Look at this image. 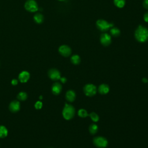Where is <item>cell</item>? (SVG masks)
I'll use <instances>...</instances> for the list:
<instances>
[{"instance_id":"4fadbf2b","label":"cell","mask_w":148,"mask_h":148,"mask_svg":"<svg viewBox=\"0 0 148 148\" xmlns=\"http://www.w3.org/2000/svg\"><path fill=\"white\" fill-rule=\"evenodd\" d=\"M76 93L72 90H68V91H67L65 94V98L70 102H74L76 99Z\"/></svg>"},{"instance_id":"9a60e30c","label":"cell","mask_w":148,"mask_h":148,"mask_svg":"<svg viewBox=\"0 0 148 148\" xmlns=\"http://www.w3.org/2000/svg\"><path fill=\"white\" fill-rule=\"evenodd\" d=\"M8 130L4 125H0V138H4L8 135Z\"/></svg>"},{"instance_id":"603a6c76","label":"cell","mask_w":148,"mask_h":148,"mask_svg":"<svg viewBox=\"0 0 148 148\" xmlns=\"http://www.w3.org/2000/svg\"><path fill=\"white\" fill-rule=\"evenodd\" d=\"M17 98L20 101H25L27 98V94L25 92H20L18 94Z\"/></svg>"},{"instance_id":"8fae6325","label":"cell","mask_w":148,"mask_h":148,"mask_svg":"<svg viewBox=\"0 0 148 148\" xmlns=\"http://www.w3.org/2000/svg\"><path fill=\"white\" fill-rule=\"evenodd\" d=\"M30 77V75L27 71H22L19 75V80L21 83H26L28 82Z\"/></svg>"},{"instance_id":"ba28073f","label":"cell","mask_w":148,"mask_h":148,"mask_svg":"<svg viewBox=\"0 0 148 148\" xmlns=\"http://www.w3.org/2000/svg\"><path fill=\"white\" fill-rule=\"evenodd\" d=\"M48 76L50 79L54 81L60 80L61 78V74L60 71L55 68L50 69L48 71Z\"/></svg>"},{"instance_id":"ffe728a7","label":"cell","mask_w":148,"mask_h":148,"mask_svg":"<svg viewBox=\"0 0 148 148\" xmlns=\"http://www.w3.org/2000/svg\"><path fill=\"white\" fill-rule=\"evenodd\" d=\"M110 34L114 37H118L120 35V31L117 27H112L110 30Z\"/></svg>"},{"instance_id":"7c38bea8","label":"cell","mask_w":148,"mask_h":148,"mask_svg":"<svg viewBox=\"0 0 148 148\" xmlns=\"http://www.w3.org/2000/svg\"><path fill=\"white\" fill-rule=\"evenodd\" d=\"M62 90V86L59 82L55 83L52 87V93L55 95H59Z\"/></svg>"},{"instance_id":"8992f818","label":"cell","mask_w":148,"mask_h":148,"mask_svg":"<svg viewBox=\"0 0 148 148\" xmlns=\"http://www.w3.org/2000/svg\"><path fill=\"white\" fill-rule=\"evenodd\" d=\"M25 7L27 11L30 12H35L38 10V7L34 0H28L25 5Z\"/></svg>"},{"instance_id":"d6986e66","label":"cell","mask_w":148,"mask_h":148,"mask_svg":"<svg viewBox=\"0 0 148 148\" xmlns=\"http://www.w3.org/2000/svg\"><path fill=\"white\" fill-rule=\"evenodd\" d=\"M113 3L119 8H122L125 4V0H113Z\"/></svg>"},{"instance_id":"f1b7e54d","label":"cell","mask_w":148,"mask_h":148,"mask_svg":"<svg viewBox=\"0 0 148 148\" xmlns=\"http://www.w3.org/2000/svg\"><path fill=\"white\" fill-rule=\"evenodd\" d=\"M142 82H143V83H147L148 82V80H147V78H143V79H142Z\"/></svg>"},{"instance_id":"5b68a950","label":"cell","mask_w":148,"mask_h":148,"mask_svg":"<svg viewBox=\"0 0 148 148\" xmlns=\"http://www.w3.org/2000/svg\"><path fill=\"white\" fill-rule=\"evenodd\" d=\"M93 143L98 148H105L108 145V142L103 136H96L93 139Z\"/></svg>"},{"instance_id":"d4e9b609","label":"cell","mask_w":148,"mask_h":148,"mask_svg":"<svg viewBox=\"0 0 148 148\" xmlns=\"http://www.w3.org/2000/svg\"><path fill=\"white\" fill-rule=\"evenodd\" d=\"M143 6L145 9L148 10V0H144L143 2Z\"/></svg>"},{"instance_id":"277c9868","label":"cell","mask_w":148,"mask_h":148,"mask_svg":"<svg viewBox=\"0 0 148 148\" xmlns=\"http://www.w3.org/2000/svg\"><path fill=\"white\" fill-rule=\"evenodd\" d=\"M97 87L93 84H87L83 87L85 94L87 97H93L97 93Z\"/></svg>"},{"instance_id":"52a82bcc","label":"cell","mask_w":148,"mask_h":148,"mask_svg":"<svg viewBox=\"0 0 148 148\" xmlns=\"http://www.w3.org/2000/svg\"><path fill=\"white\" fill-rule=\"evenodd\" d=\"M100 42L104 46H108L112 42V38L109 34L104 33L100 36Z\"/></svg>"},{"instance_id":"7a4b0ae2","label":"cell","mask_w":148,"mask_h":148,"mask_svg":"<svg viewBox=\"0 0 148 148\" xmlns=\"http://www.w3.org/2000/svg\"><path fill=\"white\" fill-rule=\"evenodd\" d=\"M75 115V108L72 105L65 104L64 107V109L63 110V117L67 120H70L74 117Z\"/></svg>"},{"instance_id":"44dd1931","label":"cell","mask_w":148,"mask_h":148,"mask_svg":"<svg viewBox=\"0 0 148 148\" xmlns=\"http://www.w3.org/2000/svg\"><path fill=\"white\" fill-rule=\"evenodd\" d=\"M78 115L79 117H82V118H85L87 116H89V113H87V110H86L84 109H80L78 110Z\"/></svg>"},{"instance_id":"30bf717a","label":"cell","mask_w":148,"mask_h":148,"mask_svg":"<svg viewBox=\"0 0 148 148\" xmlns=\"http://www.w3.org/2000/svg\"><path fill=\"white\" fill-rule=\"evenodd\" d=\"M9 108L12 112L15 113L18 112L20 108V102L18 101H13L10 104Z\"/></svg>"},{"instance_id":"484cf974","label":"cell","mask_w":148,"mask_h":148,"mask_svg":"<svg viewBox=\"0 0 148 148\" xmlns=\"http://www.w3.org/2000/svg\"><path fill=\"white\" fill-rule=\"evenodd\" d=\"M143 19L145 22L148 23V12H146L143 16Z\"/></svg>"},{"instance_id":"83f0119b","label":"cell","mask_w":148,"mask_h":148,"mask_svg":"<svg viewBox=\"0 0 148 148\" xmlns=\"http://www.w3.org/2000/svg\"><path fill=\"white\" fill-rule=\"evenodd\" d=\"M18 80H16V79H13V80H12V85L16 86V85H18Z\"/></svg>"},{"instance_id":"4316f807","label":"cell","mask_w":148,"mask_h":148,"mask_svg":"<svg viewBox=\"0 0 148 148\" xmlns=\"http://www.w3.org/2000/svg\"><path fill=\"white\" fill-rule=\"evenodd\" d=\"M60 80H61V82L63 83H66V82L67 81V78H65V77H63V78L61 77V78H60Z\"/></svg>"},{"instance_id":"9c48e42d","label":"cell","mask_w":148,"mask_h":148,"mask_svg":"<svg viewBox=\"0 0 148 148\" xmlns=\"http://www.w3.org/2000/svg\"><path fill=\"white\" fill-rule=\"evenodd\" d=\"M59 52L61 56L67 57H69L71 55L72 50L69 46L64 45L59 47Z\"/></svg>"},{"instance_id":"cb8c5ba5","label":"cell","mask_w":148,"mask_h":148,"mask_svg":"<svg viewBox=\"0 0 148 148\" xmlns=\"http://www.w3.org/2000/svg\"><path fill=\"white\" fill-rule=\"evenodd\" d=\"M42 107V102L41 101H37L35 104V108L37 109H41Z\"/></svg>"},{"instance_id":"7402d4cb","label":"cell","mask_w":148,"mask_h":148,"mask_svg":"<svg viewBox=\"0 0 148 148\" xmlns=\"http://www.w3.org/2000/svg\"><path fill=\"white\" fill-rule=\"evenodd\" d=\"M89 116H90V117L91 118V119L94 122H97L99 121L100 119V117L95 112H91L90 114L89 115Z\"/></svg>"},{"instance_id":"ac0fdd59","label":"cell","mask_w":148,"mask_h":148,"mask_svg":"<svg viewBox=\"0 0 148 148\" xmlns=\"http://www.w3.org/2000/svg\"><path fill=\"white\" fill-rule=\"evenodd\" d=\"M44 19V16L41 14H37L34 16V20L35 22V23L38 24H41L43 22Z\"/></svg>"},{"instance_id":"6da1fadb","label":"cell","mask_w":148,"mask_h":148,"mask_svg":"<svg viewBox=\"0 0 148 148\" xmlns=\"http://www.w3.org/2000/svg\"><path fill=\"white\" fill-rule=\"evenodd\" d=\"M135 38L140 43L146 42L148 40V29L143 26H139L135 31Z\"/></svg>"},{"instance_id":"4dcf8cb0","label":"cell","mask_w":148,"mask_h":148,"mask_svg":"<svg viewBox=\"0 0 148 148\" xmlns=\"http://www.w3.org/2000/svg\"><path fill=\"white\" fill-rule=\"evenodd\" d=\"M40 99H42V96H41V97H40Z\"/></svg>"},{"instance_id":"5bb4252c","label":"cell","mask_w":148,"mask_h":148,"mask_svg":"<svg viewBox=\"0 0 148 148\" xmlns=\"http://www.w3.org/2000/svg\"><path fill=\"white\" fill-rule=\"evenodd\" d=\"M98 91L99 93L102 95L106 94L109 91V86L106 84H101L99 86Z\"/></svg>"},{"instance_id":"f546056e","label":"cell","mask_w":148,"mask_h":148,"mask_svg":"<svg viewBox=\"0 0 148 148\" xmlns=\"http://www.w3.org/2000/svg\"><path fill=\"white\" fill-rule=\"evenodd\" d=\"M59 1H65V0H59Z\"/></svg>"},{"instance_id":"2e32d148","label":"cell","mask_w":148,"mask_h":148,"mask_svg":"<svg viewBox=\"0 0 148 148\" xmlns=\"http://www.w3.org/2000/svg\"><path fill=\"white\" fill-rule=\"evenodd\" d=\"M81 61V59L79 55H73L71 57V62L74 64V65H78L80 64Z\"/></svg>"},{"instance_id":"3957f363","label":"cell","mask_w":148,"mask_h":148,"mask_svg":"<svg viewBox=\"0 0 148 148\" xmlns=\"http://www.w3.org/2000/svg\"><path fill=\"white\" fill-rule=\"evenodd\" d=\"M96 26L98 30L104 32L109 30L110 28L113 27V24L109 23L103 19H99L96 22Z\"/></svg>"},{"instance_id":"e0dca14e","label":"cell","mask_w":148,"mask_h":148,"mask_svg":"<svg viewBox=\"0 0 148 148\" xmlns=\"http://www.w3.org/2000/svg\"><path fill=\"white\" fill-rule=\"evenodd\" d=\"M89 132L91 134V135H94L98 131V127L97 124H95V123H93V124H91L90 126H89Z\"/></svg>"}]
</instances>
